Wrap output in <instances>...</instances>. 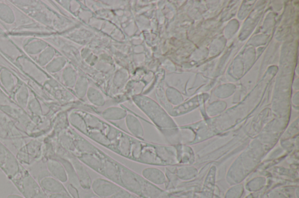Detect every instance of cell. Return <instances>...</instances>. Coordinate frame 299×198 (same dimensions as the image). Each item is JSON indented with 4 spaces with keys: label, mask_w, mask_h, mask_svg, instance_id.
I'll list each match as a JSON object with an SVG mask.
<instances>
[{
    "label": "cell",
    "mask_w": 299,
    "mask_h": 198,
    "mask_svg": "<svg viewBox=\"0 0 299 198\" xmlns=\"http://www.w3.org/2000/svg\"><path fill=\"white\" fill-rule=\"evenodd\" d=\"M91 190L97 197L108 198L122 190L120 186L115 183L103 178H97L92 182Z\"/></svg>",
    "instance_id": "1"
},
{
    "label": "cell",
    "mask_w": 299,
    "mask_h": 198,
    "mask_svg": "<svg viewBox=\"0 0 299 198\" xmlns=\"http://www.w3.org/2000/svg\"><path fill=\"white\" fill-rule=\"evenodd\" d=\"M48 169L52 177L59 182L65 183L68 181V171L62 164L54 159L49 160L47 164Z\"/></svg>",
    "instance_id": "2"
},
{
    "label": "cell",
    "mask_w": 299,
    "mask_h": 198,
    "mask_svg": "<svg viewBox=\"0 0 299 198\" xmlns=\"http://www.w3.org/2000/svg\"><path fill=\"white\" fill-rule=\"evenodd\" d=\"M141 175L148 182L156 185L164 184L166 180L163 172L158 168L153 167L145 168L142 171Z\"/></svg>",
    "instance_id": "3"
},
{
    "label": "cell",
    "mask_w": 299,
    "mask_h": 198,
    "mask_svg": "<svg viewBox=\"0 0 299 198\" xmlns=\"http://www.w3.org/2000/svg\"><path fill=\"white\" fill-rule=\"evenodd\" d=\"M40 185L43 190L51 194L64 193L66 194V189L59 180L53 177H45L40 181Z\"/></svg>",
    "instance_id": "4"
},
{
    "label": "cell",
    "mask_w": 299,
    "mask_h": 198,
    "mask_svg": "<svg viewBox=\"0 0 299 198\" xmlns=\"http://www.w3.org/2000/svg\"><path fill=\"white\" fill-rule=\"evenodd\" d=\"M46 46L42 40L37 39H28L23 45L24 51L30 55H37L41 53Z\"/></svg>",
    "instance_id": "5"
},
{
    "label": "cell",
    "mask_w": 299,
    "mask_h": 198,
    "mask_svg": "<svg viewBox=\"0 0 299 198\" xmlns=\"http://www.w3.org/2000/svg\"><path fill=\"white\" fill-rule=\"evenodd\" d=\"M0 20L8 25H12L16 22V14L10 6L0 2Z\"/></svg>",
    "instance_id": "6"
},
{
    "label": "cell",
    "mask_w": 299,
    "mask_h": 198,
    "mask_svg": "<svg viewBox=\"0 0 299 198\" xmlns=\"http://www.w3.org/2000/svg\"><path fill=\"white\" fill-rule=\"evenodd\" d=\"M74 169L83 187L86 188H91L92 181L87 170L79 162L74 160L73 162Z\"/></svg>",
    "instance_id": "7"
},
{
    "label": "cell",
    "mask_w": 299,
    "mask_h": 198,
    "mask_svg": "<svg viewBox=\"0 0 299 198\" xmlns=\"http://www.w3.org/2000/svg\"><path fill=\"white\" fill-rule=\"evenodd\" d=\"M0 82L5 89L9 92L12 91L15 85L13 76L5 69L2 70L0 74Z\"/></svg>",
    "instance_id": "8"
},
{
    "label": "cell",
    "mask_w": 299,
    "mask_h": 198,
    "mask_svg": "<svg viewBox=\"0 0 299 198\" xmlns=\"http://www.w3.org/2000/svg\"><path fill=\"white\" fill-rule=\"evenodd\" d=\"M29 98L28 90L25 87H21L16 95V99L18 104L23 107L28 106Z\"/></svg>",
    "instance_id": "9"
},
{
    "label": "cell",
    "mask_w": 299,
    "mask_h": 198,
    "mask_svg": "<svg viewBox=\"0 0 299 198\" xmlns=\"http://www.w3.org/2000/svg\"><path fill=\"white\" fill-rule=\"evenodd\" d=\"M49 61V50L48 49H45L41 53L39 54L38 62L39 65L44 66L47 64Z\"/></svg>",
    "instance_id": "10"
},
{
    "label": "cell",
    "mask_w": 299,
    "mask_h": 198,
    "mask_svg": "<svg viewBox=\"0 0 299 198\" xmlns=\"http://www.w3.org/2000/svg\"><path fill=\"white\" fill-rule=\"evenodd\" d=\"M29 107H30V109L35 114H40V105L36 100H33L30 101V103H29Z\"/></svg>",
    "instance_id": "11"
},
{
    "label": "cell",
    "mask_w": 299,
    "mask_h": 198,
    "mask_svg": "<svg viewBox=\"0 0 299 198\" xmlns=\"http://www.w3.org/2000/svg\"><path fill=\"white\" fill-rule=\"evenodd\" d=\"M131 197V195L126 191H124L122 189L117 193H116L114 196L108 198H129Z\"/></svg>",
    "instance_id": "12"
},
{
    "label": "cell",
    "mask_w": 299,
    "mask_h": 198,
    "mask_svg": "<svg viewBox=\"0 0 299 198\" xmlns=\"http://www.w3.org/2000/svg\"><path fill=\"white\" fill-rule=\"evenodd\" d=\"M49 198H70L66 194L64 193H56L51 194L49 196Z\"/></svg>",
    "instance_id": "13"
},
{
    "label": "cell",
    "mask_w": 299,
    "mask_h": 198,
    "mask_svg": "<svg viewBox=\"0 0 299 198\" xmlns=\"http://www.w3.org/2000/svg\"><path fill=\"white\" fill-rule=\"evenodd\" d=\"M7 198H24L21 196H18V195H10V196H8Z\"/></svg>",
    "instance_id": "14"
},
{
    "label": "cell",
    "mask_w": 299,
    "mask_h": 198,
    "mask_svg": "<svg viewBox=\"0 0 299 198\" xmlns=\"http://www.w3.org/2000/svg\"><path fill=\"white\" fill-rule=\"evenodd\" d=\"M91 198H99L98 197H92Z\"/></svg>",
    "instance_id": "15"
}]
</instances>
